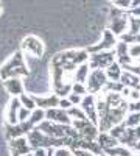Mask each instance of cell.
<instances>
[{"label":"cell","instance_id":"6da1fadb","mask_svg":"<svg viewBox=\"0 0 140 156\" xmlns=\"http://www.w3.org/2000/svg\"><path fill=\"white\" fill-rule=\"evenodd\" d=\"M23 75H28V67L25 64L23 55L22 51H16L3 66L0 69V76L3 80H8V78H20Z\"/></svg>","mask_w":140,"mask_h":156},{"label":"cell","instance_id":"7a4b0ae2","mask_svg":"<svg viewBox=\"0 0 140 156\" xmlns=\"http://www.w3.org/2000/svg\"><path fill=\"white\" fill-rule=\"evenodd\" d=\"M28 137V142L33 150L36 148H52V147H61L64 144V139H53L47 136L45 133H42L41 129L34 128L33 131L27 136Z\"/></svg>","mask_w":140,"mask_h":156},{"label":"cell","instance_id":"3957f363","mask_svg":"<svg viewBox=\"0 0 140 156\" xmlns=\"http://www.w3.org/2000/svg\"><path fill=\"white\" fill-rule=\"evenodd\" d=\"M108 81H109V78H108V75H106V72L103 69H94V70H90L89 78H87V83H86L89 94H98V92H101V90L104 89Z\"/></svg>","mask_w":140,"mask_h":156},{"label":"cell","instance_id":"277c9868","mask_svg":"<svg viewBox=\"0 0 140 156\" xmlns=\"http://www.w3.org/2000/svg\"><path fill=\"white\" fill-rule=\"evenodd\" d=\"M115 50H109V51H98V53H90L89 58V66L90 69H108L112 62H115Z\"/></svg>","mask_w":140,"mask_h":156},{"label":"cell","instance_id":"5b68a950","mask_svg":"<svg viewBox=\"0 0 140 156\" xmlns=\"http://www.w3.org/2000/svg\"><path fill=\"white\" fill-rule=\"evenodd\" d=\"M67 126L69 125H61V123H55L52 120H44L37 125L36 128L41 129L42 133H45L47 136L53 137V139H64L67 134Z\"/></svg>","mask_w":140,"mask_h":156},{"label":"cell","instance_id":"8992f818","mask_svg":"<svg viewBox=\"0 0 140 156\" xmlns=\"http://www.w3.org/2000/svg\"><path fill=\"white\" fill-rule=\"evenodd\" d=\"M118 41H117V37L115 34H114L109 28L103 31V39L97 44V45H92V47H89L87 51L89 53H98V51H109V50H114L117 47Z\"/></svg>","mask_w":140,"mask_h":156},{"label":"cell","instance_id":"52a82bcc","mask_svg":"<svg viewBox=\"0 0 140 156\" xmlns=\"http://www.w3.org/2000/svg\"><path fill=\"white\" fill-rule=\"evenodd\" d=\"M36 126L27 120V122H19L17 125H6V136L8 139H16V137H23V136H28Z\"/></svg>","mask_w":140,"mask_h":156},{"label":"cell","instance_id":"ba28073f","mask_svg":"<svg viewBox=\"0 0 140 156\" xmlns=\"http://www.w3.org/2000/svg\"><path fill=\"white\" fill-rule=\"evenodd\" d=\"M22 50L30 53L34 58H41L44 53V44L39 37L36 36H27L22 41Z\"/></svg>","mask_w":140,"mask_h":156},{"label":"cell","instance_id":"9c48e42d","mask_svg":"<svg viewBox=\"0 0 140 156\" xmlns=\"http://www.w3.org/2000/svg\"><path fill=\"white\" fill-rule=\"evenodd\" d=\"M9 150L12 156H23V154H28L33 148L28 142V137L23 136V137L9 139Z\"/></svg>","mask_w":140,"mask_h":156},{"label":"cell","instance_id":"30bf717a","mask_svg":"<svg viewBox=\"0 0 140 156\" xmlns=\"http://www.w3.org/2000/svg\"><path fill=\"white\" fill-rule=\"evenodd\" d=\"M45 119L52 120L55 123H61V125H72L73 120L70 119V115L66 109L62 108H52L45 111Z\"/></svg>","mask_w":140,"mask_h":156},{"label":"cell","instance_id":"8fae6325","mask_svg":"<svg viewBox=\"0 0 140 156\" xmlns=\"http://www.w3.org/2000/svg\"><path fill=\"white\" fill-rule=\"evenodd\" d=\"M115 50V58H117V62L120 64L121 67H125V66H128V64H132V62H135L131 56H129V45L126 44V42H118L117 44V47L114 48Z\"/></svg>","mask_w":140,"mask_h":156},{"label":"cell","instance_id":"7c38bea8","mask_svg":"<svg viewBox=\"0 0 140 156\" xmlns=\"http://www.w3.org/2000/svg\"><path fill=\"white\" fill-rule=\"evenodd\" d=\"M22 108V103L19 97H12V100L8 105V111H6V122L9 125H17L19 123V111Z\"/></svg>","mask_w":140,"mask_h":156},{"label":"cell","instance_id":"4fadbf2b","mask_svg":"<svg viewBox=\"0 0 140 156\" xmlns=\"http://www.w3.org/2000/svg\"><path fill=\"white\" fill-rule=\"evenodd\" d=\"M3 86L6 89V92L11 94L12 97H20L23 94V83L20 78H8V80H3Z\"/></svg>","mask_w":140,"mask_h":156},{"label":"cell","instance_id":"5bb4252c","mask_svg":"<svg viewBox=\"0 0 140 156\" xmlns=\"http://www.w3.org/2000/svg\"><path fill=\"white\" fill-rule=\"evenodd\" d=\"M37 108L41 109H52V108H58L59 106V95L52 94V95H44V97H34Z\"/></svg>","mask_w":140,"mask_h":156},{"label":"cell","instance_id":"9a60e30c","mask_svg":"<svg viewBox=\"0 0 140 156\" xmlns=\"http://www.w3.org/2000/svg\"><path fill=\"white\" fill-rule=\"evenodd\" d=\"M129 28V17L126 16H120V17H114L111 22V31L115 36H121L125 34V31Z\"/></svg>","mask_w":140,"mask_h":156},{"label":"cell","instance_id":"2e32d148","mask_svg":"<svg viewBox=\"0 0 140 156\" xmlns=\"http://www.w3.org/2000/svg\"><path fill=\"white\" fill-rule=\"evenodd\" d=\"M120 81L123 83V86H125V87H129V89H137V90H140V76H138V75H135V73H132V72L123 70Z\"/></svg>","mask_w":140,"mask_h":156},{"label":"cell","instance_id":"e0dca14e","mask_svg":"<svg viewBox=\"0 0 140 156\" xmlns=\"http://www.w3.org/2000/svg\"><path fill=\"white\" fill-rule=\"evenodd\" d=\"M97 142L101 145L103 151H104V150H109V148H114V147H117V145H120V140L115 139L114 136H111L109 133H100Z\"/></svg>","mask_w":140,"mask_h":156},{"label":"cell","instance_id":"ac0fdd59","mask_svg":"<svg viewBox=\"0 0 140 156\" xmlns=\"http://www.w3.org/2000/svg\"><path fill=\"white\" fill-rule=\"evenodd\" d=\"M90 70H92V69H90V66H89V62H84V64H81V66H78V67H76V70H75V73H73L75 81L86 84Z\"/></svg>","mask_w":140,"mask_h":156},{"label":"cell","instance_id":"d6986e66","mask_svg":"<svg viewBox=\"0 0 140 156\" xmlns=\"http://www.w3.org/2000/svg\"><path fill=\"white\" fill-rule=\"evenodd\" d=\"M80 136H81V139H86V140H97L98 136H100V133H98V129H97V125H94L90 122V123H87L80 131Z\"/></svg>","mask_w":140,"mask_h":156},{"label":"cell","instance_id":"ffe728a7","mask_svg":"<svg viewBox=\"0 0 140 156\" xmlns=\"http://www.w3.org/2000/svg\"><path fill=\"white\" fill-rule=\"evenodd\" d=\"M104 72L109 78V81H120L121 73H123V67L115 61V62H112L108 69H104Z\"/></svg>","mask_w":140,"mask_h":156},{"label":"cell","instance_id":"44dd1931","mask_svg":"<svg viewBox=\"0 0 140 156\" xmlns=\"http://www.w3.org/2000/svg\"><path fill=\"white\" fill-rule=\"evenodd\" d=\"M104 153L108 156H132L134 151L128 147H125V145H117V147H114V148H109V150H104Z\"/></svg>","mask_w":140,"mask_h":156},{"label":"cell","instance_id":"7402d4cb","mask_svg":"<svg viewBox=\"0 0 140 156\" xmlns=\"http://www.w3.org/2000/svg\"><path fill=\"white\" fill-rule=\"evenodd\" d=\"M126 128H137L140 126V112H128L123 120Z\"/></svg>","mask_w":140,"mask_h":156},{"label":"cell","instance_id":"603a6c76","mask_svg":"<svg viewBox=\"0 0 140 156\" xmlns=\"http://www.w3.org/2000/svg\"><path fill=\"white\" fill-rule=\"evenodd\" d=\"M19 98H20V103H22L23 108H27V109H30V111L37 109V105H36L34 97H31V95H28V94H22Z\"/></svg>","mask_w":140,"mask_h":156},{"label":"cell","instance_id":"cb8c5ba5","mask_svg":"<svg viewBox=\"0 0 140 156\" xmlns=\"http://www.w3.org/2000/svg\"><path fill=\"white\" fill-rule=\"evenodd\" d=\"M123 83L121 81H108L104 89H103V92H115V94H121L123 92Z\"/></svg>","mask_w":140,"mask_h":156},{"label":"cell","instance_id":"d4e9b609","mask_svg":"<svg viewBox=\"0 0 140 156\" xmlns=\"http://www.w3.org/2000/svg\"><path fill=\"white\" fill-rule=\"evenodd\" d=\"M34 126H37L41 122H44L45 120V109H41V108H37V109H34L33 112H31V117L28 119Z\"/></svg>","mask_w":140,"mask_h":156},{"label":"cell","instance_id":"484cf974","mask_svg":"<svg viewBox=\"0 0 140 156\" xmlns=\"http://www.w3.org/2000/svg\"><path fill=\"white\" fill-rule=\"evenodd\" d=\"M67 112H69V115H70L72 120H86V119H87V115H86V112L81 109V106H72Z\"/></svg>","mask_w":140,"mask_h":156},{"label":"cell","instance_id":"4316f807","mask_svg":"<svg viewBox=\"0 0 140 156\" xmlns=\"http://www.w3.org/2000/svg\"><path fill=\"white\" fill-rule=\"evenodd\" d=\"M126 129H128V128L125 126V123H118V125H115V126H114V128L111 129V131H109V134H111V136H114L115 139H118V140H120V139L125 136Z\"/></svg>","mask_w":140,"mask_h":156},{"label":"cell","instance_id":"83f0119b","mask_svg":"<svg viewBox=\"0 0 140 156\" xmlns=\"http://www.w3.org/2000/svg\"><path fill=\"white\" fill-rule=\"evenodd\" d=\"M72 92L86 97V95L89 94V90H87V86H86V84H83V83H76V81H75V83L72 84Z\"/></svg>","mask_w":140,"mask_h":156},{"label":"cell","instance_id":"f1b7e54d","mask_svg":"<svg viewBox=\"0 0 140 156\" xmlns=\"http://www.w3.org/2000/svg\"><path fill=\"white\" fill-rule=\"evenodd\" d=\"M129 56L137 62L138 61V58H140V44H131L129 45Z\"/></svg>","mask_w":140,"mask_h":156},{"label":"cell","instance_id":"f546056e","mask_svg":"<svg viewBox=\"0 0 140 156\" xmlns=\"http://www.w3.org/2000/svg\"><path fill=\"white\" fill-rule=\"evenodd\" d=\"M128 33H131V34H138L140 33L137 17H134V16H129V28H128Z\"/></svg>","mask_w":140,"mask_h":156},{"label":"cell","instance_id":"4dcf8cb0","mask_svg":"<svg viewBox=\"0 0 140 156\" xmlns=\"http://www.w3.org/2000/svg\"><path fill=\"white\" fill-rule=\"evenodd\" d=\"M134 0H114V6H117L120 9H131Z\"/></svg>","mask_w":140,"mask_h":156},{"label":"cell","instance_id":"1f68e13d","mask_svg":"<svg viewBox=\"0 0 140 156\" xmlns=\"http://www.w3.org/2000/svg\"><path fill=\"white\" fill-rule=\"evenodd\" d=\"M31 112L33 111H30V109H27V108H20V111H19V122H27L30 117H31Z\"/></svg>","mask_w":140,"mask_h":156},{"label":"cell","instance_id":"d6a6232c","mask_svg":"<svg viewBox=\"0 0 140 156\" xmlns=\"http://www.w3.org/2000/svg\"><path fill=\"white\" fill-rule=\"evenodd\" d=\"M67 98L72 101V105L73 106H76V105H81V101H83V95H78V94H73V92H70L69 95H67Z\"/></svg>","mask_w":140,"mask_h":156},{"label":"cell","instance_id":"836d02e7","mask_svg":"<svg viewBox=\"0 0 140 156\" xmlns=\"http://www.w3.org/2000/svg\"><path fill=\"white\" fill-rule=\"evenodd\" d=\"M128 112H140V100L128 101Z\"/></svg>","mask_w":140,"mask_h":156},{"label":"cell","instance_id":"e575fe53","mask_svg":"<svg viewBox=\"0 0 140 156\" xmlns=\"http://www.w3.org/2000/svg\"><path fill=\"white\" fill-rule=\"evenodd\" d=\"M128 101H135V100H140V90L137 89H129V94L126 97Z\"/></svg>","mask_w":140,"mask_h":156},{"label":"cell","instance_id":"d590c367","mask_svg":"<svg viewBox=\"0 0 140 156\" xmlns=\"http://www.w3.org/2000/svg\"><path fill=\"white\" fill-rule=\"evenodd\" d=\"M72 106H73V105H72V101H70L69 98H66V97H62V98L59 100V106H58V108H62V109L69 111Z\"/></svg>","mask_w":140,"mask_h":156},{"label":"cell","instance_id":"8d00e7d4","mask_svg":"<svg viewBox=\"0 0 140 156\" xmlns=\"http://www.w3.org/2000/svg\"><path fill=\"white\" fill-rule=\"evenodd\" d=\"M55 156H72V153H70V150H67L64 147H58L55 150Z\"/></svg>","mask_w":140,"mask_h":156},{"label":"cell","instance_id":"74e56055","mask_svg":"<svg viewBox=\"0 0 140 156\" xmlns=\"http://www.w3.org/2000/svg\"><path fill=\"white\" fill-rule=\"evenodd\" d=\"M75 156H97V154L87 151V150H75Z\"/></svg>","mask_w":140,"mask_h":156},{"label":"cell","instance_id":"f35d334b","mask_svg":"<svg viewBox=\"0 0 140 156\" xmlns=\"http://www.w3.org/2000/svg\"><path fill=\"white\" fill-rule=\"evenodd\" d=\"M47 150L48 148H36L33 150V156H47Z\"/></svg>","mask_w":140,"mask_h":156},{"label":"cell","instance_id":"ab89813d","mask_svg":"<svg viewBox=\"0 0 140 156\" xmlns=\"http://www.w3.org/2000/svg\"><path fill=\"white\" fill-rule=\"evenodd\" d=\"M132 151H134V153H137V156H140V140H137V142H135V145H134Z\"/></svg>","mask_w":140,"mask_h":156},{"label":"cell","instance_id":"60d3db41","mask_svg":"<svg viewBox=\"0 0 140 156\" xmlns=\"http://www.w3.org/2000/svg\"><path fill=\"white\" fill-rule=\"evenodd\" d=\"M131 14L135 16V17H140V6H138V8H132V9H131Z\"/></svg>","mask_w":140,"mask_h":156},{"label":"cell","instance_id":"b9f144b4","mask_svg":"<svg viewBox=\"0 0 140 156\" xmlns=\"http://www.w3.org/2000/svg\"><path fill=\"white\" fill-rule=\"evenodd\" d=\"M47 156H55V148H53V147L47 150Z\"/></svg>","mask_w":140,"mask_h":156},{"label":"cell","instance_id":"7bdbcfd3","mask_svg":"<svg viewBox=\"0 0 140 156\" xmlns=\"http://www.w3.org/2000/svg\"><path fill=\"white\" fill-rule=\"evenodd\" d=\"M138 6H140V0H134V2H132V8H138Z\"/></svg>","mask_w":140,"mask_h":156},{"label":"cell","instance_id":"ee69618b","mask_svg":"<svg viewBox=\"0 0 140 156\" xmlns=\"http://www.w3.org/2000/svg\"><path fill=\"white\" fill-rule=\"evenodd\" d=\"M137 44H140V33L137 34Z\"/></svg>","mask_w":140,"mask_h":156},{"label":"cell","instance_id":"f6af8a7d","mask_svg":"<svg viewBox=\"0 0 140 156\" xmlns=\"http://www.w3.org/2000/svg\"><path fill=\"white\" fill-rule=\"evenodd\" d=\"M135 17V16H134ZM137 22H138V30H140V17H137Z\"/></svg>","mask_w":140,"mask_h":156},{"label":"cell","instance_id":"bcb514c9","mask_svg":"<svg viewBox=\"0 0 140 156\" xmlns=\"http://www.w3.org/2000/svg\"><path fill=\"white\" fill-rule=\"evenodd\" d=\"M23 156H33V153H28V154H23Z\"/></svg>","mask_w":140,"mask_h":156},{"label":"cell","instance_id":"7dc6e473","mask_svg":"<svg viewBox=\"0 0 140 156\" xmlns=\"http://www.w3.org/2000/svg\"><path fill=\"white\" fill-rule=\"evenodd\" d=\"M100 156H108V154H106V153H103V154H100Z\"/></svg>","mask_w":140,"mask_h":156},{"label":"cell","instance_id":"c3c4849f","mask_svg":"<svg viewBox=\"0 0 140 156\" xmlns=\"http://www.w3.org/2000/svg\"><path fill=\"white\" fill-rule=\"evenodd\" d=\"M0 12H2V3H0Z\"/></svg>","mask_w":140,"mask_h":156},{"label":"cell","instance_id":"681fc988","mask_svg":"<svg viewBox=\"0 0 140 156\" xmlns=\"http://www.w3.org/2000/svg\"><path fill=\"white\" fill-rule=\"evenodd\" d=\"M137 64H140V58H138V61H137Z\"/></svg>","mask_w":140,"mask_h":156},{"label":"cell","instance_id":"f907efd6","mask_svg":"<svg viewBox=\"0 0 140 156\" xmlns=\"http://www.w3.org/2000/svg\"><path fill=\"white\" fill-rule=\"evenodd\" d=\"M132 156H137V154H132Z\"/></svg>","mask_w":140,"mask_h":156}]
</instances>
